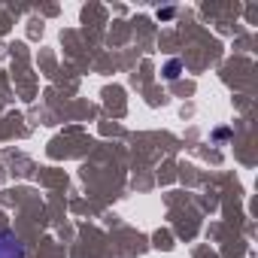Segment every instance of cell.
Listing matches in <instances>:
<instances>
[{
    "instance_id": "cell-1",
    "label": "cell",
    "mask_w": 258,
    "mask_h": 258,
    "mask_svg": "<svg viewBox=\"0 0 258 258\" xmlns=\"http://www.w3.org/2000/svg\"><path fill=\"white\" fill-rule=\"evenodd\" d=\"M25 255H28L25 243L10 228H0V258H25Z\"/></svg>"
},
{
    "instance_id": "cell-2",
    "label": "cell",
    "mask_w": 258,
    "mask_h": 258,
    "mask_svg": "<svg viewBox=\"0 0 258 258\" xmlns=\"http://www.w3.org/2000/svg\"><path fill=\"white\" fill-rule=\"evenodd\" d=\"M182 73V61H167V67H164V76L167 79H176Z\"/></svg>"
},
{
    "instance_id": "cell-3",
    "label": "cell",
    "mask_w": 258,
    "mask_h": 258,
    "mask_svg": "<svg viewBox=\"0 0 258 258\" xmlns=\"http://www.w3.org/2000/svg\"><path fill=\"white\" fill-rule=\"evenodd\" d=\"M170 16H173V10H170V7H167V10H158V19H170Z\"/></svg>"
}]
</instances>
